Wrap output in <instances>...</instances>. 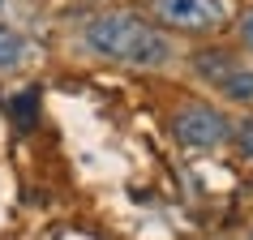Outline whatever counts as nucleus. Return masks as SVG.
<instances>
[{
  "label": "nucleus",
  "instance_id": "f257e3e1",
  "mask_svg": "<svg viewBox=\"0 0 253 240\" xmlns=\"http://www.w3.org/2000/svg\"><path fill=\"white\" fill-rule=\"evenodd\" d=\"M82 39L94 56L129 65V69H168L176 60L172 35L137 13H99L86 22Z\"/></svg>",
  "mask_w": 253,
  "mask_h": 240
},
{
  "label": "nucleus",
  "instance_id": "f03ea898",
  "mask_svg": "<svg viewBox=\"0 0 253 240\" xmlns=\"http://www.w3.org/2000/svg\"><path fill=\"white\" fill-rule=\"evenodd\" d=\"M150 13L168 30L206 35V30H219L227 22V0H150Z\"/></svg>",
  "mask_w": 253,
  "mask_h": 240
},
{
  "label": "nucleus",
  "instance_id": "7ed1b4c3",
  "mask_svg": "<svg viewBox=\"0 0 253 240\" xmlns=\"http://www.w3.org/2000/svg\"><path fill=\"white\" fill-rule=\"evenodd\" d=\"M176 137L193 150H211V146H223L227 137H232V124L219 107L211 103H189L176 112Z\"/></svg>",
  "mask_w": 253,
  "mask_h": 240
},
{
  "label": "nucleus",
  "instance_id": "20e7f679",
  "mask_svg": "<svg viewBox=\"0 0 253 240\" xmlns=\"http://www.w3.org/2000/svg\"><path fill=\"white\" fill-rule=\"evenodd\" d=\"M219 90L232 103H253V69L249 65H232L223 73V81H219Z\"/></svg>",
  "mask_w": 253,
  "mask_h": 240
},
{
  "label": "nucleus",
  "instance_id": "39448f33",
  "mask_svg": "<svg viewBox=\"0 0 253 240\" xmlns=\"http://www.w3.org/2000/svg\"><path fill=\"white\" fill-rule=\"evenodd\" d=\"M232 65H236V60H232L227 52H219V47H206V52L193 56V69H198V78H206L211 86H219V81H223V73H227Z\"/></svg>",
  "mask_w": 253,
  "mask_h": 240
},
{
  "label": "nucleus",
  "instance_id": "423d86ee",
  "mask_svg": "<svg viewBox=\"0 0 253 240\" xmlns=\"http://www.w3.org/2000/svg\"><path fill=\"white\" fill-rule=\"evenodd\" d=\"M22 60H26V39H22L13 26H4V22H0V73L17 69Z\"/></svg>",
  "mask_w": 253,
  "mask_h": 240
},
{
  "label": "nucleus",
  "instance_id": "0eeeda50",
  "mask_svg": "<svg viewBox=\"0 0 253 240\" xmlns=\"http://www.w3.org/2000/svg\"><path fill=\"white\" fill-rule=\"evenodd\" d=\"M9 116H13L17 129H35V120H39V90H22L9 99Z\"/></svg>",
  "mask_w": 253,
  "mask_h": 240
},
{
  "label": "nucleus",
  "instance_id": "6e6552de",
  "mask_svg": "<svg viewBox=\"0 0 253 240\" xmlns=\"http://www.w3.org/2000/svg\"><path fill=\"white\" fill-rule=\"evenodd\" d=\"M232 137H236L240 155H249V159H253V116H245V120H240V124H236V133H232Z\"/></svg>",
  "mask_w": 253,
  "mask_h": 240
},
{
  "label": "nucleus",
  "instance_id": "1a4fd4ad",
  "mask_svg": "<svg viewBox=\"0 0 253 240\" xmlns=\"http://www.w3.org/2000/svg\"><path fill=\"white\" fill-rule=\"evenodd\" d=\"M240 39H245V47H253V9L240 17Z\"/></svg>",
  "mask_w": 253,
  "mask_h": 240
},
{
  "label": "nucleus",
  "instance_id": "9d476101",
  "mask_svg": "<svg viewBox=\"0 0 253 240\" xmlns=\"http://www.w3.org/2000/svg\"><path fill=\"white\" fill-rule=\"evenodd\" d=\"M4 9H9V0H0V13H4Z\"/></svg>",
  "mask_w": 253,
  "mask_h": 240
}]
</instances>
